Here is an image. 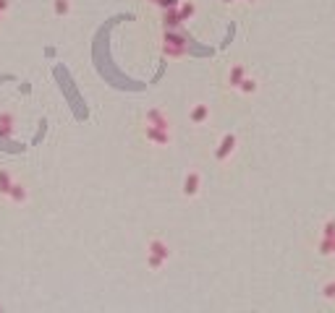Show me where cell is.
<instances>
[{
	"mask_svg": "<svg viewBox=\"0 0 335 313\" xmlns=\"http://www.w3.org/2000/svg\"><path fill=\"white\" fill-rule=\"evenodd\" d=\"M171 256H173V248H171V243H167L165 238L155 235V238L147 240V258H144V264H147L149 272L160 274L167 266V261H171Z\"/></svg>",
	"mask_w": 335,
	"mask_h": 313,
	"instance_id": "6da1fadb",
	"label": "cell"
},
{
	"mask_svg": "<svg viewBox=\"0 0 335 313\" xmlns=\"http://www.w3.org/2000/svg\"><path fill=\"white\" fill-rule=\"evenodd\" d=\"M142 138L147 146H155V149H167L173 144V131L171 128H157V125H147L142 123Z\"/></svg>",
	"mask_w": 335,
	"mask_h": 313,
	"instance_id": "7a4b0ae2",
	"label": "cell"
},
{
	"mask_svg": "<svg viewBox=\"0 0 335 313\" xmlns=\"http://www.w3.org/2000/svg\"><path fill=\"white\" fill-rule=\"evenodd\" d=\"M238 151V136L236 133H223L218 138V144H215V151H212V156H215V162L218 165H228L233 160V154Z\"/></svg>",
	"mask_w": 335,
	"mask_h": 313,
	"instance_id": "3957f363",
	"label": "cell"
},
{
	"mask_svg": "<svg viewBox=\"0 0 335 313\" xmlns=\"http://www.w3.org/2000/svg\"><path fill=\"white\" fill-rule=\"evenodd\" d=\"M202 185H204V178L199 170H186L184 180H181V196L186 201H194L196 196L202 193Z\"/></svg>",
	"mask_w": 335,
	"mask_h": 313,
	"instance_id": "277c9868",
	"label": "cell"
},
{
	"mask_svg": "<svg viewBox=\"0 0 335 313\" xmlns=\"http://www.w3.org/2000/svg\"><path fill=\"white\" fill-rule=\"evenodd\" d=\"M29 198H32V191H29V185H26V180H21V178H16V183H13V188H11V193H8V206H13V209H24L26 203H29Z\"/></svg>",
	"mask_w": 335,
	"mask_h": 313,
	"instance_id": "5b68a950",
	"label": "cell"
},
{
	"mask_svg": "<svg viewBox=\"0 0 335 313\" xmlns=\"http://www.w3.org/2000/svg\"><path fill=\"white\" fill-rule=\"evenodd\" d=\"M212 120V110L207 102H194L189 107V123L194 125V128H202V125H207Z\"/></svg>",
	"mask_w": 335,
	"mask_h": 313,
	"instance_id": "8992f818",
	"label": "cell"
},
{
	"mask_svg": "<svg viewBox=\"0 0 335 313\" xmlns=\"http://www.w3.org/2000/svg\"><path fill=\"white\" fill-rule=\"evenodd\" d=\"M144 123L147 125H157V128H171V115L160 107H149L144 113Z\"/></svg>",
	"mask_w": 335,
	"mask_h": 313,
	"instance_id": "52a82bcc",
	"label": "cell"
},
{
	"mask_svg": "<svg viewBox=\"0 0 335 313\" xmlns=\"http://www.w3.org/2000/svg\"><path fill=\"white\" fill-rule=\"evenodd\" d=\"M162 53L171 55V58H181V55L186 53V44H184V39H181V37H176V34L167 31V37L162 42Z\"/></svg>",
	"mask_w": 335,
	"mask_h": 313,
	"instance_id": "ba28073f",
	"label": "cell"
},
{
	"mask_svg": "<svg viewBox=\"0 0 335 313\" xmlns=\"http://www.w3.org/2000/svg\"><path fill=\"white\" fill-rule=\"evenodd\" d=\"M246 66H243V63H233L231 68H228V73H225V84L231 86V89H238V84L243 81V78H246Z\"/></svg>",
	"mask_w": 335,
	"mask_h": 313,
	"instance_id": "9c48e42d",
	"label": "cell"
},
{
	"mask_svg": "<svg viewBox=\"0 0 335 313\" xmlns=\"http://www.w3.org/2000/svg\"><path fill=\"white\" fill-rule=\"evenodd\" d=\"M13 133H16V115L11 110H0V136L11 138Z\"/></svg>",
	"mask_w": 335,
	"mask_h": 313,
	"instance_id": "30bf717a",
	"label": "cell"
},
{
	"mask_svg": "<svg viewBox=\"0 0 335 313\" xmlns=\"http://www.w3.org/2000/svg\"><path fill=\"white\" fill-rule=\"evenodd\" d=\"M13 183H16V175L8 170V167H0V201H8V193H11V188Z\"/></svg>",
	"mask_w": 335,
	"mask_h": 313,
	"instance_id": "8fae6325",
	"label": "cell"
},
{
	"mask_svg": "<svg viewBox=\"0 0 335 313\" xmlns=\"http://www.w3.org/2000/svg\"><path fill=\"white\" fill-rule=\"evenodd\" d=\"M236 91L241 94V97H254V94L260 91V81H257L254 76H249V73H246V78H243V81L238 84V89H236Z\"/></svg>",
	"mask_w": 335,
	"mask_h": 313,
	"instance_id": "7c38bea8",
	"label": "cell"
},
{
	"mask_svg": "<svg viewBox=\"0 0 335 313\" xmlns=\"http://www.w3.org/2000/svg\"><path fill=\"white\" fill-rule=\"evenodd\" d=\"M73 11V0H53V16L55 19H68Z\"/></svg>",
	"mask_w": 335,
	"mask_h": 313,
	"instance_id": "4fadbf2b",
	"label": "cell"
},
{
	"mask_svg": "<svg viewBox=\"0 0 335 313\" xmlns=\"http://www.w3.org/2000/svg\"><path fill=\"white\" fill-rule=\"evenodd\" d=\"M176 11H178V19H181V21H191L194 13H196V6L191 3V0H184V3H181Z\"/></svg>",
	"mask_w": 335,
	"mask_h": 313,
	"instance_id": "5bb4252c",
	"label": "cell"
},
{
	"mask_svg": "<svg viewBox=\"0 0 335 313\" xmlns=\"http://www.w3.org/2000/svg\"><path fill=\"white\" fill-rule=\"evenodd\" d=\"M8 11H11V0H0V13L6 16Z\"/></svg>",
	"mask_w": 335,
	"mask_h": 313,
	"instance_id": "9a60e30c",
	"label": "cell"
},
{
	"mask_svg": "<svg viewBox=\"0 0 335 313\" xmlns=\"http://www.w3.org/2000/svg\"><path fill=\"white\" fill-rule=\"evenodd\" d=\"M3 19H6V16H3V13H0V26H3Z\"/></svg>",
	"mask_w": 335,
	"mask_h": 313,
	"instance_id": "2e32d148",
	"label": "cell"
},
{
	"mask_svg": "<svg viewBox=\"0 0 335 313\" xmlns=\"http://www.w3.org/2000/svg\"><path fill=\"white\" fill-rule=\"evenodd\" d=\"M243 3H249V6H252V3H257V0H243Z\"/></svg>",
	"mask_w": 335,
	"mask_h": 313,
	"instance_id": "e0dca14e",
	"label": "cell"
},
{
	"mask_svg": "<svg viewBox=\"0 0 335 313\" xmlns=\"http://www.w3.org/2000/svg\"><path fill=\"white\" fill-rule=\"evenodd\" d=\"M225 3H238V0H225Z\"/></svg>",
	"mask_w": 335,
	"mask_h": 313,
	"instance_id": "ac0fdd59",
	"label": "cell"
},
{
	"mask_svg": "<svg viewBox=\"0 0 335 313\" xmlns=\"http://www.w3.org/2000/svg\"><path fill=\"white\" fill-rule=\"evenodd\" d=\"M0 308H3V305H0Z\"/></svg>",
	"mask_w": 335,
	"mask_h": 313,
	"instance_id": "d6986e66",
	"label": "cell"
}]
</instances>
